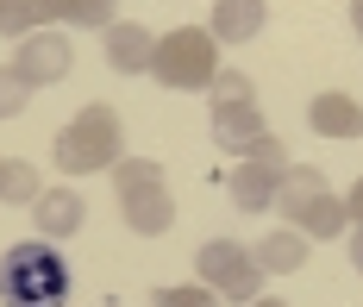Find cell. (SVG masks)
I'll return each instance as SVG.
<instances>
[{"label": "cell", "instance_id": "obj_1", "mask_svg": "<svg viewBox=\"0 0 363 307\" xmlns=\"http://www.w3.org/2000/svg\"><path fill=\"white\" fill-rule=\"evenodd\" d=\"M69 301V264L50 251V238L13 245L0 257V307H63Z\"/></svg>", "mask_w": 363, "mask_h": 307}, {"label": "cell", "instance_id": "obj_2", "mask_svg": "<svg viewBox=\"0 0 363 307\" xmlns=\"http://www.w3.org/2000/svg\"><path fill=\"white\" fill-rule=\"evenodd\" d=\"M150 76L163 88H182V94H207V82L219 76V38L207 26H176L150 50Z\"/></svg>", "mask_w": 363, "mask_h": 307}, {"label": "cell", "instance_id": "obj_3", "mask_svg": "<svg viewBox=\"0 0 363 307\" xmlns=\"http://www.w3.org/2000/svg\"><path fill=\"white\" fill-rule=\"evenodd\" d=\"M50 151H57V169H69V176H101V169H113L119 151H125L113 107H82V113L57 132Z\"/></svg>", "mask_w": 363, "mask_h": 307}, {"label": "cell", "instance_id": "obj_4", "mask_svg": "<svg viewBox=\"0 0 363 307\" xmlns=\"http://www.w3.org/2000/svg\"><path fill=\"white\" fill-rule=\"evenodd\" d=\"M194 264H201V282L213 289L219 301H257L263 295V264H257L245 245H232V238H207L201 251H194Z\"/></svg>", "mask_w": 363, "mask_h": 307}, {"label": "cell", "instance_id": "obj_5", "mask_svg": "<svg viewBox=\"0 0 363 307\" xmlns=\"http://www.w3.org/2000/svg\"><path fill=\"white\" fill-rule=\"evenodd\" d=\"M13 69L32 82V88H50V82L69 76V38L63 32H26V38H13Z\"/></svg>", "mask_w": 363, "mask_h": 307}, {"label": "cell", "instance_id": "obj_6", "mask_svg": "<svg viewBox=\"0 0 363 307\" xmlns=\"http://www.w3.org/2000/svg\"><path fill=\"white\" fill-rule=\"evenodd\" d=\"M213 145L219 151H238V157H282V138H269V125L257 107H225L213 113Z\"/></svg>", "mask_w": 363, "mask_h": 307}, {"label": "cell", "instance_id": "obj_7", "mask_svg": "<svg viewBox=\"0 0 363 307\" xmlns=\"http://www.w3.org/2000/svg\"><path fill=\"white\" fill-rule=\"evenodd\" d=\"M282 157H245V163H232V176H225V194H232V207H245V213H263L269 201H276V182H282Z\"/></svg>", "mask_w": 363, "mask_h": 307}, {"label": "cell", "instance_id": "obj_8", "mask_svg": "<svg viewBox=\"0 0 363 307\" xmlns=\"http://www.w3.org/2000/svg\"><path fill=\"white\" fill-rule=\"evenodd\" d=\"M119 220H125L132 232H145V238H157V232L176 226V201H169V189H163V182L119 189Z\"/></svg>", "mask_w": 363, "mask_h": 307}, {"label": "cell", "instance_id": "obj_9", "mask_svg": "<svg viewBox=\"0 0 363 307\" xmlns=\"http://www.w3.org/2000/svg\"><path fill=\"white\" fill-rule=\"evenodd\" d=\"M101 44H107V69L113 76H150V50H157V38H150L145 26H119L113 19L107 32H101Z\"/></svg>", "mask_w": 363, "mask_h": 307}, {"label": "cell", "instance_id": "obj_10", "mask_svg": "<svg viewBox=\"0 0 363 307\" xmlns=\"http://www.w3.org/2000/svg\"><path fill=\"white\" fill-rule=\"evenodd\" d=\"M263 19H269V0H213V19H207V32L219 44H251L263 32Z\"/></svg>", "mask_w": 363, "mask_h": 307}, {"label": "cell", "instance_id": "obj_11", "mask_svg": "<svg viewBox=\"0 0 363 307\" xmlns=\"http://www.w3.org/2000/svg\"><path fill=\"white\" fill-rule=\"evenodd\" d=\"M32 220H38L44 238H69V232H82L88 207H82V194H75V189H44L32 201Z\"/></svg>", "mask_w": 363, "mask_h": 307}, {"label": "cell", "instance_id": "obj_12", "mask_svg": "<svg viewBox=\"0 0 363 307\" xmlns=\"http://www.w3.org/2000/svg\"><path fill=\"white\" fill-rule=\"evenodd\" d=\"M251 257L263 264V276H294V269L307 264V232H301V226L263 232V238L251 245Z\"/></svg>", "mask_w": 363, "mask_h": 307}, {"label": "cell", "instance_id": "obj_13", "mask_svg": "<svg viewBox=\"0 0 363 307\" xmlns=\"http://www.w3.org/2000/svg\"><path fill=\"white\" fill-rule=\"evenodd\" d=\"M307 125H313L320 138H363V107L351 94H313Z\"/></svg>", "mask_w": 363, "mask_h": 307}, {"label": "cell", "instance_id": "obj_14", "mask_svg": "<svg viewBox=\"0 0 363 307\" xmlns=\"http://www.w3.org/2000/svg\"><path fill=\"white\" fill-rule=\"evenodd\" d=\"M294 226L307 232V238H338V232H351V213H345V201L326 189L320 201H307V207L294 213Z\"/></svg>", "mask_w": 363, "mask_h": 307}, {"label": "cell", "instance_id": "obj_15", "mask_svg": "<svg viewBox=\"0 0 363 307\" xmlns=\"http://www.w3.org/2000/svg\"><path fill=\"white\" fill-rule=\"evenodd\" d=\"M44 182H38L32 163H19V157H0V201H13V207H32Z\"/></svg>", "mask_w": 363, "mask_h": 307}, {"label": "cell", "instance_id": "obj_16", "mask_svg": "<svg viewBox=\"0 0 363 307\" xmlns=\"http://www.w3.org/2000/svg\"><path fill=\"white\" fill-rule=\"evenodd\" d=\"M207 101H213V113H225V107H257V88H251V76H238V69H219V76L207 82Z\"/></svg>", "mask_w": 363, "mask_h": 307}, {"label": "cell", "instance_id": "obj_17", "mask_svg": "<svg viewBox=\"0 0 363 307\" xmlns=\"http://www.w3.org/2000/svg\"><path fill=\"white\" fill-rule=\"evenodd\" d=\"M145 182H163V163H150V157H119L113 163V189H145Z\"/></svg>", "mask_w": 363, "mask_h": 307}, {"label": "cell", "instance_id": "obj_18", "mask_svg": "<svg viewBox=\"0 0 363 307\" xmlns=\"http://www.w3.org/2000/svg\"><path fill=\"white\" fill-rule=\"evenodd\" d=\"M150 307H219V295L207 282H182V289H157Z\"/></svg>", "mask_w": 363, "mask_h": 307}, {"label": "cell", "instance_id": "obj_19", "mask_svg": "<svg viewBox=\"0 0 363 307\" xmlns=\"http://www.w3.org/2000/svg\"><path fill=\"white\" fill-rule=\"evenodd\" d=\"M63 19H69V26H88V32H107L113 26V0H69Z\"/></svg>", "mask_w": 363, "mask_h": 307}, {"label": "cell", "instance_id": "obj_20", "mask_svg": "<svg viewBox=\"0 0 363 307\" xmlns=\"http://www.w3.org/2000/svg\"><path fill=\"white\" fill-rule=\"evenodd\" d=\"M26 94H32V82L19 76L13 63H6V69H0V119H13V113H19V107H26Z\"/></svg>", "mask_w": 363, "mask_h": 307}, {"label": "cell", "instance_id": "obj_21", "mask_svg": "<svg viewBox=\"0 0 363 307\" xmlns=\"http://www.w3.org/2000/svg\"><path fill=\"white\" fill-rule=\"evenodd\" d=\"M63 6H69V0H32V13H38V26H50V19H63Z\"/></svg>", "mask_w": 363, "mask_h": 307}, {"label": "cell", "instance_id": "obj_22", "mask_svg": "<svg viewBox=\"0 0 363 307\" xmlns=\"http://www.w3.org/2000/svg\"><path fill=\"white\" fill-rule=\"evenodd\" d=\"M345 213H351V226H363V182H351V194H345Z\"/></svg>", "mask_w": 363, "mask_h": 307}, {"label": "cell", "instance_id": "obj_23", "mask_svg": "<svg viewBox=\"0 0 363 307\" xmlns=\"http://www.w3.org/2000/svg\"><path fill=\"white\" fill-rule=\"evenodd\" d=\"M351 264H357V276H363V226H351Z\"/></svg>", "mask_w": 363, "mask_h": 307}, {"label": "cell", "instance_id": "obj_24", "mask_svg": "<svg viewBox=\"0 0 363 307\" xmlns=\"http://www.w3.org/2000/svg\"><path fill=\"white\" fill-rule=\"evenodd\" d=\"M351 32L363 38V0H351Z\"/></svg>", "mask_w": 363, "mask_h": 307}, {"label": "cell", "instance_id": "obj_25", "mask_svg": "<svg viewBox=\"0 0 363 307\" xmlns=\"http://www.w3.org/2000/svg\"><path fill=\"white\" fill-rule=\"evenodd\" d=\"M245 307H282V301H263V295H257V301H245Z\"/></svg>", "mask_w": 363, "mask_h": 307}, {"label": "cell", "instance_id": "obj_26", "mask_svg": "<svg viewBox=\"0 0 363 307\" xmlns=\"http://www.w3.org/2000/svg\"><path fill=\"white\" fill-rule=\"evenodd\" d=\"M6 6H13V0H0V13H6Z\"/></svg>", "mask_w": 363, "mask_h": 307}]
</instances>
